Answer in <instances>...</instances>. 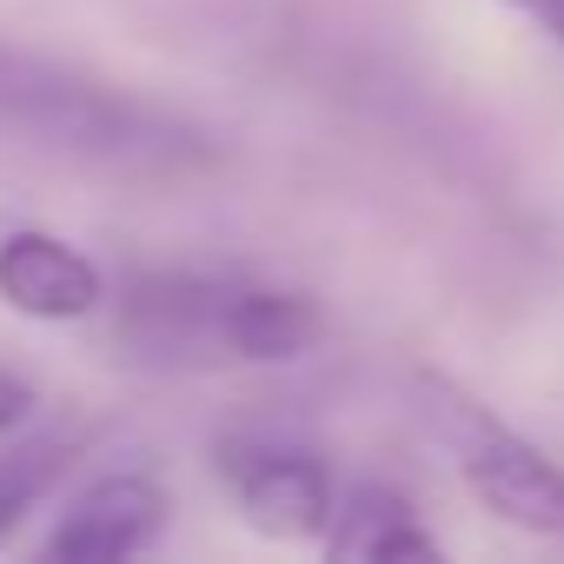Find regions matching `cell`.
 <instances>
[{
	"label": "cell",
	"mask_w": 564,
	"mask_h": 564,
	"mask_svg": "<svg viewBox=\"0 0 564 564\" xmlns=\"http://www.w3.org/2000/svg\"><path fill=\"white\" fill-rule=\"evenodd\" d=\"M326 339L313 293L226 272H140L113 300V346L160 372L293 366Z\"/></svg>",
	"instance_id": "1"
},
{
	"label": "cell",
	"mask_w": 564,
	"mask_h": 564,
	"mask_svg": "<svg viewBox=\"0 0 564 564\" xmlns=\"http://www.w3.org/2000/svg\"><path fill=\"white\" fill-rule=\"evenodd\" d=\"M0 133L67 153L74 166L147 173V180L206 166V140L186 120H173L107 80H87L74 67L14 54V47H0Z\"/></svg>",
	"instance_id": "2"
},
{
	"label": "cell",
	"mask_w": 564,
	"mask_h": 564,
	"mask_svg": "<svg viewBox=\"0 0 564 564\" xmlns=\"http://www.w3.org/2000/svg\"><path fill=\"white\" fill-rule=\"evenodd\" d=\"M412 399H419V419L432 425V438L452 452V471L478 511H491L511 531L564 544V458L557 452H544L538 438L505 425L491 405H478L445 372H419Z\"/></svg>",
	"instance_id": "3"
},
{
	"label": "cell",
	"mask_w": 564,
	"mask_h": 564,
	"mask_svg": "<svg viewBox=\"0 0 564 564\" xmlns=\"http://www.w3.org/2000/svg\"><path fill=\"white\" fill-rule=\"evenodd\" d=\"M213 478L232 498V511L279 538V544H319L333 511H339V485L333 465L300 445V438H279V432H226L213 438Z\"/></svg>",
	"instance_id": "4"
},
{
	"label": "cell",
	"mask_w": 564,
	"mask_h": 564,
	"mask_svg": "<svg viewBox=\"0 0 564 564\" xmlns=\"http://www.w3.org/2000/svg\"><path fill=\"white\" fill-rule=\"evenodd\" d=\"M166 518H173V498L153 471H107L61 511V524L41 538V551L67 557V564H120V557L153 551Z\"/></svg>",
	"instance_id": "5"
},
{
	"label": "cell",
	"mask_w": 564,
	"mask_h": 564,
	"mask_svg": "<svg viewBox=\"0 0 564 564\" xmlns=\"http://www.w3.org/2000/svg\"><path fill=\"white\" fill-rule=\"evenodd\" d=\"M0 300L28 319H87L107 300V279L61 232L21 226V232L0 239Z\"/></svg>",
	"instance_id": "6"
},
{
	"label": "cell",
	"mask_w": 564,
	"mask_h": 564,
	"mask_svg": "<svg viewBox=\"0 0 564 564\" xmlns=\"http://www.w3.org/2000/svg\"><path fill=\"white\" fill-rule=\"evenodd\" d=\"M319 551H326V557H372V564H392V557H438L445 544H438V531L419 518V505H412L399 485L366 478V485L339 491V511H333Z\"/></svg>",
	"instance_id": "7"
},
{
	"label": "cell",
	"mask_w": 564,
	"mask_h": 564,
	"mask_svg": "<svg viewBox=\"0 0 564 564\" xmlns=\"http://www.w3.org/2000/svg\"><path fill=\"white\" fill-rule=\"evenodd\" d=\"M74 458H80V438H67V432L21 438V445L0 452V544H8V538L28 524L34 505L54 498V485L74 471Z\"/></svg>",
	"instance_id": "8"
},
{
	"label": "cell",
	"mask_w": 564,
	"mask_h": 564,
	"mask_svg": "<svg viewBox=\"0 0 564 564\" xmlns=\"http://www.w3.org/2000/svg\"><path fill=\"white\" fill-rule=\"evenodd\" d=\"M28 412H34V392H28V386L8 372V366H0V432H8V425H21Z\"/></svg>",
	"instance_id": "9"
},
{
	"label": "cell",
	"mask_w": 564,
	"mask_h": 564,
	"mask_svg": "<svg viewBox=\"0 0 564 564\" xmlns=\"http://www.w3.org/2000/svg\"><path fill=\"white\" fill-rule=\"evenodd\" d=\"M505 8H518L524 21H538V28L564 47V0H505Z\"/></svg>",
	"instance_id": "10"
}]
</instances>
